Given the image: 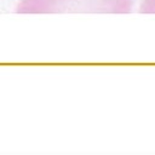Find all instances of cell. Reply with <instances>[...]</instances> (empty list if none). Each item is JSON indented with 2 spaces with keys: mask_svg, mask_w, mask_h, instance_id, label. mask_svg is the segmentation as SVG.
<instances>
[{
  "mask_svg": "<svg viewBox=\"0 0 155 155\" xmlns=\"http://www.w3.org/2000/svg\"><path fill=\"white\" fill-rule=\"evenodd\" d=\"M67 1L69 2L64 10L69 7L70 2L73 4L76 0H24L18 10L21 12L57 11V10H63ZM78 1H87L90 10H102L108 12H127L132 4V0H78Z\"/></svg>",
  "mask_w": 155,
  "mask_h": 155,
  "instance_id": "obj_1",
  "label": "cell"
},
{
  "mask_svg": "<svg viewBox=\"0 0 155 155\" xmlns=\"http://www.w3.org/2000/svg\"><path fill=\"white\" fill-rule=\"evenodd\" d=\"M142 11L143 12H155V0H144Z\"/></svg>",
  "mask_w": 155,
  "mask_h": 155,
  "instance_id": "obj_2",
  "label": "cell"
}]
</instances>
